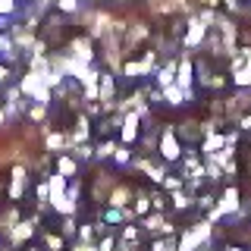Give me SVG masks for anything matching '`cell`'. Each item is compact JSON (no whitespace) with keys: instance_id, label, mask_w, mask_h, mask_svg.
Here are the masks:
<instances>
[{"instance_id":"obj_1","label":"cell","mask_w":251,"mask_h":251,"mask_svg":"<svg viewBox=\"0 0 251 251\" xmlns=\"http://www.w3.org/2000/svg\"><path fill=\"white\" fill-rule=\"evenodd\" d=\"M210 239V223H198L195 229H188L182 235V242H179V251H195L198 245H204V242Z\"/></svg>"},{"instance_id":"obj_2","label":"cell","mask_w":251,"mask_h":251,"mask_svg":"<svg viewBox=\"0 0 251 251\" xmlns=\"http://www.w3.org/2000/svg\"><path fill=\"white\" fill-rule=\"evenodd\" d=\"M157 151L163 154V160H179L182 157V145H179V138H176V132L170 129H163V135H160V145H157Z\"/></svg>"},{"instance_id":"obj_3","label":"cell","mask_w":251,"mask_h":251,"mask_svg":"<svg viewBox=\"0 0 251 251\" xmlns=\"http://www.w3.org/2000/svg\"><path fill=\"white\" fill-rule=\"evenodd\" d=\"M69 57H73V60H78V63H85V66H91V63H94L91 38H88V35H82V38H73V41H69Z\"/></svg>"},{"instance_id":"obj_4","label":"cell","mask_w":251,"mask_h":251,"mask_svg":"<svg viewBox=\"0 0 251 251\" xmlns=\"http://www.w3.org/2000/svg\"><path fill=\"white\" fill-rule=\"evenodd\" d=\"M204 35H207V25L198 19V16H192L188 19V28H185V38H182V44L192 50V47H201L204 44Z\"/></svg>"},{"instance_id":"obj_5","label":"cell","mask_w":251,"mask_h":251,"mask_svg":"<svg viewBox=\"0 0 251 251\" xmlns=\"http://www.w3.org/2000/svg\"><path fill=\"white\" fill-rule=\"evenodd\" d=\"M192 82H195V66H192V60L182 53V57H179V69H176V85L188 94L192 91Z\"/></svg>"},{"instance_id":"obj_6","label":"cell","mask_w":251,"mask_h":251,"mask_svg":"<svg viewBox=\"0 0 251 251\" xmlns=\"http://www.w3.org/2000/svg\"><path fill=\"white\" fill-rule=\"evenodd\" d=\"M176 69H179V60H167L160 69H157V85H160V91L163 88H170V85H176Z\"/></svg>"},{"instance_id":"obj_7","label":"cell","mask_w":251,"mask_h":251,"mask_svg":"<svg viewBox=\"0 0 251 251\" xmlns=\"http://www.w3.org/2000/svg\"><path fill=\"white\" fill-rule=\"evenodd\" d=\"M138 120H141L138 113H126V116H123L120 135H123V141H126V145H132V141L138 138Z\"/></svg>"},{"instance_id":"obj_8","label":"cell","mask_w":251,"mask_h":251,"mask_svg":"<svg viewBox=\"0 0 251 251\" xmlns=\"http://www.w3.org/2000/svg\"><path fill=\"white\" fill-rule=\"evenodd\" d=\"M25 185H28V173H25V167H13L10 198H13V201H19V198H22V192H25Z\"/></svg>"},{"instance_id":"obj_9","label":"cell","mask_w":251,"mask_h":251,"mask_svg":"<svg viewBox=\"0 0 251 251\" xmlns=\"http://www.w3.org/2000/svg\"><path fill=\"white\" fill-rule=\"evenodd\" d=\"M235 207H239V192H235V188H226V192H223V201H220V207L210 210V220H217L220 214H232Z\"/></svg>"},{"instance_id":"obj_10","label":"cell","mask_w":251,"mask_h":251,"mask_svg":"<svg viewBox=\"0 0 251 251\" xmlns=\"http://www.w3.org/2000/svg\"><path fill=\"white\" fill-rule=\"evenodd\" d=\"M145 229L148 232H173V226L167 223L163 214H151V217H145Z\"/></svg>"},{"instance_id":"obj_11","label":"cell","mask_w":251,"mask_h":251,"mask_svg":"<svg viewBox=\"0 0 251 251\" xmlns=\"http://www.w3.org/2000/svg\"><path fill=\"white\" fill-rule=\"evenodd\" d=\"M47 151H63V148H73V141H69V135H63V132H50V135L44 138Z\"/></svg>"},{"instance_id":"obj_12","label":"cell","mask_w":251,"mask_h":251,"mask_svg":"<svg viewBox=\"0 0 251 251\" xmlns=\"http://www.w3.org/2000/svg\"><path fill=\"white\" fill-rule=\"evenodd\" d=\"M129 198H132L129 188H126V185H116L113 192H110V198H107V201H110V207H120V210H123L126 204H129Z\"/></svg>"},{"instance_id":"obj_13","label":"cell","mask_w":251,"mask_h":251,"mask_svg":"<svg viewBox=\"0 0 251 251\" xmlns=\"http://www.w3.org/2000/svg\"><path fill=\"white\" fill-rule=\"evenodd\" d=\"M163 100H167L170 107H179V104H185V100H188V94L179 88V85H170V88H163Z\"/></svg>"},{"instance_id":"obj_14","label":"cell","mask_w":251,"mask_h":251,"mask_svg":"<svg viewBox=\"0 0 251 251\" xmlns=\"http://www.w3.org/2000/svg\"><path fill=\"white\" fill-rule=\"evenodd\" d=\"M31 232H35V223H16L13 229H10V242H13V245H19V242H25Z\"/></svg>"},{"instance_id":"obj_15","label":"cell","mask_w":251,"mask_h":251,"mask_svg":"<svg viewBox=\"0 0 251 251\" xmlns=\"http://www.w3.org/2000/svg\"><path fill=\"white\" fill-rule=\"evenodd\" d=\"M75 170H78V163H75V157H69V154H63L60 160H57V173L60 176H75Z\"/></svg>"},{"instance_id":"obj_16","label":"cell","mask_w":251,"mask_h":251,"mask_svg":"<svg viewBox=\"0 0 251 251\" xmlns=\"http://www.w3.org/2000/svg\"><path fill=\"white\" fill-rule=\"evenodd\" d=\"M57 10H60V13L75 16L78 10H82V0H57Z\"/></svg>"},{"instance_id":"obj_17","label":"cell","mask_w":251,"mask_h":251,"mask_svg":"<svg viewBox=\"0 0 251 251\" xmlns=\"http://www.w3.org/2000/svg\"><path fill=\"white\" fill-rule=\"evenodd\" d=\"M113 154H116V141H104V145H98V151H94V157H98V160L113 157Z\"/></svg>"},{"instance_id":"obj_18","label":"cell","mask_w":251,"mask_h":251,"mask_svg":"<svg viewBox=\"0 0 251 251\" xmlns=\"http://www.w3.org/2000/svg\"><path fill=\"white\" fill-rule=\"evenodd\" d=\"M73 151H75V157H78V160H91V157H94V148L88 145V141H85V145H75Z\"/></svg>"},{"instance_id":"obj_19","label":"cell","mask_w":251,"mask_h":251,"mask_svg":"<svg viewBox=\"0 0 251 251\" xmlns=\"http://www.w3.org/2000/svg\"><path fill=\"white\" fill-rule=\"evenodd\" d=\"M132 210H135V214H148V210H151V198H148V195H138Z\"/></svg>"},{"instance_id":"obj_20","label":"cell","mask_w":251,"mask_h":251,"mask_svg":"<svg viewBox=\"0 0 251 251\" xmlns=\"http://www.w3.org/2000/svg\"><path fill=\"white\" fill-rule=\"evenodd\" d=\"M179 132H182L185 138H198V123H195V120H185V123H182V129H179Z\"/></svg>"},{"instance_id":"obj_21","label":"cell","mask_w":251,"mask_h":251,"mask_svg":"<svg viewBox=\"0 0 251 251\" xmlns=\"http://www.w3.org/2000/svg\"><path fill=\"white\" fill-rule=\"evenodd\" d=\"M188 204H192V198L188 195H182V192H173V207H179V210H185Z\"/></svg>"},{"instance_id":"obj_22","label":"cell","mask_w":251,"mask_h":251,"mask_svg":"<svg viewBox=\"0 0 251 251\" xmlns=\"http://www.w3.org/2000/svg\"><path fill=\"white\" fill-rule=\"evenodd\" d=\"M28 116H31L35 123H44V116H47V107H44V104H35V107L28 110Z\"/></svg>"},{"instance_id":"obj_23","label":"cell","mask_w":251,"mask_h":251,"mask_svg":"<svg viewBox=\"0 0 251 251\" xmlns=\"http://www.w3.org/2000/svg\"><path fill=\"white\" fill-rule=\"evenodd\" d=\"M163 188H167V192H179V188H182V179H179V176H167V179H163Z\"/></svg>"},{"instance_id":"obj_24","label":"cell","mask_w":251,"mask_h":251,"mask_svg":"<svg viewBox=\"0 0 251 251\" xmlns=\"http://www.w3.org/2000/svg\"><path fill=\"white\" fill-rule=\"evenodd\" d=\"M113 160H116V163H129V160H132V151H129V148H126V145H123V148H116Z\"/></svg>"},{"instance_id":"obj_25","label":"cell","mask_w":251,"mask_h":251,"mask_svg":"<svg viewBox=\"0 0 251 251\" xmlns=\"http://www.w3.org/2000/svg\"><path fill=\"white\" fill-rule=\"evenodd\" d=\"M16 13V0H0V16H13Z\"/></svg>"},{"instance_id":"obj_26","label":"cell","mask_w":251,"mask_h":251,"mask_svg":"<svg viewBox=\"0 0 251 251\" xmlns=\"http://www.w3.org/2000/svg\"><path fill=\"white\" fill-rule=\"evenodd\" d=\"M44 242H47V248H50V251H60L63 248V239H60V235H47Z\"/></svg>"},{"instance_id":"obj_27","label":"cell","mask_w":251,"mask_h":251,"mask_svg":"<svg viewBox=\"0 0 251 251\" xmlns=\"http://www.w3.org/2000/svg\"><path fill=\"white\" fill-rule=\"evenodd\" d=\"M94 229H98V226H82V229H78V235H82V242H88V245H91V239H94Z\"/></svg>"},{"instance_id":"obj_28","label":"cell","mask_w":251,"mask_h":251,"mask_svg":"<svg viewBox=\"0 0 251 251\" xmlns=\"http://www.w3.org/2000/svg\"><path fill=\"white\" fill-rule=\"evenodd\" d=\"M75 232V223H73V217H66V223H63V235H73Z\"/></svg>"},{"instance_id":"obj_29","label":"cell","mask_w":251,"mask_h":251,"mask_svg":"<svg viewBox=\"0 0 251 251\" xmlns=\"http://www.w3.org/2000/svg\"><path fill=\"white\" fill-rule=\"evenodd\" d=\"M113 245H116V242H113V239H110V235H107V239H104V242H100V245H98V251H113Z\"/></svg>"},{"instance_id":"obj_30","label":"cell","mask_w":251,"mask_h":251,"mask_svg":"<svg viewBox=\"0 0 251 251\" xmlns=\"http://www.w3.org/2000/svg\"><path fill=\"white\" fill-rule=\"evenodd\" d=\"M6 75H10V66H6V63H0V85L6 82Z\"/></svg>"},{"instance_id":"obj_31","label":"cell","mask_w":251,"mask_h":251,"mask_svg":"<svg viewBox=\"0 0 251 251\" xmlns=\"http://www.w3.org/2000/svg\"><path fill=\"white\" fill-rule=\"evenodd\" d=\"M73 251H98V245H88V242H82V245H75Z\"/></svg>"},{"instance_id":"obj_32","label":"cell","mask_w":251,"mask_h":251,"mask_svg":"<svg viewBox=\"0 0 251 251\" xmlns=\"http://www.w3.org/2000/svg\"><path fill=\"white\" fill-rule=\"evenodd\" d=\"M82 3H94V0H82Z\"/></svg>"},{"instance_id":"obj_33","label":"cell","mask_w":251,"mask_h":251,"mask_svg":"<svg viewBox=\"0 0 251 251\" xmlns=\"http://www.w3.org/2000/svg\"><path fill=\"white\" fill-rule=\"evenodd\" d=\"M232 251H239V248H232Z\"/></svg>"}]
</instances>
